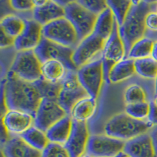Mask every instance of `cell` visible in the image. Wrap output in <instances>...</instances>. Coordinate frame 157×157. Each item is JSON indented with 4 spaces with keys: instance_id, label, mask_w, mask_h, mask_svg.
Here are the masks:
<instances>
[{
    "instance_id": "30bf717a",
    "label": "cell",
    "mask_w": 157,
    "mask_h": 157,
    "mask_svg": "<svg viewBox=\"0 0 157 157\" xmlns=\"http://www.w3.org/2000/svg\"><path fill=\"white\" fill-rule=\"evenodd\" d=\"M127 56L123 42L120 36L119 25L116 21L112 36L105 42L102 50L101 60L103 62L105 78L109 79V74L115 64L123 61Z\"/></svg>"
},
{
    "instance_id": "f546056e",
    "label": "cell",
    "mask_w": 157,
    "mask_h": 157,
    "mask_svg": "<svg viewBox=\"0 0 157 157\" xmlns=\"http://www.w3.org/2000/svg\"><path fill=\"white\" fill-rule=\"evenodd\" d=\"M35 83L37 86L42 98L57 101L61 89V82L59 83H52L42 78Z\"/></svg>"
},
{
    "instance_id": "484cf974",
    "label": "cell",
    "mask_w": 157,
    "mask_h": 157,
    "mask_svg": "<svg viewBox=\"0 0 157 157\" xmlns=\"http://www.w3.org/2000/svg\"><path fill=\"white\" fill-rule=\"evenodd\" d=\"M0 28L11 37L17 38L25 28V20L14 14L3 17L0 22Z\"/></svg>"
},
{
    "instance_id": "ab89813d",
    "label": "cell",
    "mask_w": 157,
    "mask_h": 157,
    "mask_svg": "<svg viewBox=\"0 0 157 157\" xmlns=\"http://www.w3.org/2000/svg\"><path fill=\"white\" fill-rule=\"evenodd\" d=\"M151 57L157 61V41L154 42L153 48H152V56Z\"/></svg>"
},
{
    "instance_id": "e0dca14e",
    "label": "cell",
    "mask_w": 157,
    "mask_h": 157,
    "mask_svg": "<svg viewBox=\"0 0 157 157\" xmlns=\"http://www.w3.org/2000/svg\"><path fill=\"white\" fill-rule=\"evenodd\" d=\"M35 117L30 113L20 110H7L2 118V124L8 133L22 135L33 127Z\"/></svg>"
},
{
    "instance_id": "ffe728a7",
    "label": "cell",
    "mask_w": 157,
    "mask_h": 157,
    "mask_svg": "<svg viewBox=\"0 0 157 157\" xmlns=\"http://www.w3.org/2000/svg\"><path fill=\"white\" fill-rule=\"evenodd\" d=\"M72 125L73 120L69 116H65L55 123L46 132L50 142L61 145H65L71 134Z\"/></svg>"
},
{
    "instance_id": "52a82bcc",
    "label": "cell",
    "mask_w": 157,
    "mask_h": 157,
    "mask_svg": "<svg viewBox=\"0 0 157 157\" xmlns=\"http://www.w3.org/2000/svg\"><path fill=\"white\" fill-rule=\"evenodd\" d=\"M87 96L89 94L78 81L76 71H67L61 82V89L57 98V102L61 108L68 115L70 114L75 104Z\"/></svg>"
},
{
    "instance_id": "ee69618b",
    "label": "cell",
    "mask_w": 157,
    "mask_h": 157,
    "mask_svg": "<svg viewBox=\"0 0 157 157\" xmlns=\"http://www.w3.org/2000/svg\"><path fill=\"white\" fill-rule=\"evenodd\" d=\"M1 157H6V155H5V154L3 153V152H1Z\"/></svg>"
},
{
    "instance_id": "8992f818",
    "label": "cell",
    "mask_w": 157,
    "mask_h": 157,
    "mask_svg": "<svg viewBox=\"0 0 157 157\" xmlns=\"http://www.w3.org/2000/svg\"><path fill=\"white\" fill-rule=\"evenodd\" d=\"M75 49L64 47L43 37L37 48L34 50L42 64L50 60H57L65 65L68 71H77L78 68L74 64L72 56Z\"/></svg>"
},
{
    "instance_id": "836d02e7",
    "label": "cell",
    "mask_w": 157,
    "mask_h": 157,
    "mask_svg": "<svg viewBox=\"0 0 157 157\" xmlns=\"http://www.w3.org/2000/svg\"><path fill=\"white\" fill-rule=\"evenodd\" d=\"M43 157H70L64 145L50 143L43 152Z\"/></svg>"
},
{
    "instance_id": "8d00e7d4",
    "label": "cell",
    "mask_w": 157,
    "mask_h": 157,
    "mask_svg": "<svg viewBox=\"0 0 157 157\" xmlns=\"http://www.w3.org/2000/svg\"><path fill=\"white\" fill-rule=\"evenodd\" d=\"M15 39L7 35L4 31L1 29V36H0V47L1 49L8 48L14 46Z\"/></svg>"
},
{
    "instance_id": "7402d4cb",
    "label": "cell",
    "mask_w": 157,
    "mask_h": 157,
    "mask_svg": "<svg viewBox=\"0 0 157 157\" xmlns=\"http://www.w3.org/2000/svg\"><path fill=\"white\" fill-rule=\"evenodd\" d=\"M136 73L134 60L130 58L123 59L112 68L109 74L108 82L118 83L127 80Z\"/></svg>"
},
{
    "instance_id": "f6af8a7d",
    "label": "cell",
    "mask_w": 157,
    "mask_h": 157,
    "mask_svg": "<svg viewBox=\"0 0 157 157\" xmlns=\"http://www.w3.org/2000/svg\"><path fill=\"white\" fill-rule=\"evenodd\" d=\"M154 102L156 104V105H157V95H156V97H155V101H154Z\"/></svg>"
},
{
    "instance_id": "6da1fadb",
    "label": "cell",
    "mask_w": 157,
    "mask_h": 157,
    "mask_svg": "<svg viewBox=\"0 0 157 157\" xmlns=\"http://www.w3.org/2000/svg\"><path fill=\"white\" fill-rule=\"evenodd\" d=\"M2 86V101L6 109L23 111L35 117L43 99L35 82L23 80L9 71Z\"/></svg>"
},
{
    "instance_id": "d4e9b609",
    "label": "cell",
    "mask_w": 157,
    "mask_h": 157,
    "mask_svg": "<svg viewBox=\"0 0 157 157\" xmlns=\"http://www.w3.org/2000/svg\"><path fill=\"white\" fill-rule=\"evenodd\" d=\"M21 137L29 145L41 152H43L50 143L47 133L35 126L29 129L26 132L21 135Z\"/></svg>"
},
{
    "instance_id": "9c48e42d",
    "label": "cell",
    "mask_w": 157,
    "mask_h": 157,
    "mask_svg": "<svg viewBox=\"0 0 157 157\" xmlns=\"http://www.w3.org/2000/svg\"><path fill=\"white\" fill-rule=\"evenodd\" d=\"M78 81L89 96L97 98L100 93L105 78L101 58L90 61L76 71Z\"/></svg>"
},
{
    "instance_id": "5bb4252c",
    "label": "cell",
    "mask_w": 157,
    "mask_h": 157,
    "mask_svg": "<svg viewBox=\"0 0 157 157\" xmlns=\"http://www.w3.org/2000/svg\"><path fill=\"white\" fill-rule=\"evenodd\" d=\"M43 26L34 19L25 20L23 32L15 39L14 48L17 51L35 50L43 39Z\"/></svg>"
},
{
    "instance_id": "7bdbcfd3",
    "label": "cell",
    "mask_w": 157,
    "mask_h": 157,
    "mask_svg": "<svg viewBox=\"0 0 157 157\" xmlns=\"http://www.w3.org/2000/svg\"><path fill=\"white\" fill-rule=\"evenodd\" d=\"M81 157H92V156H90V155H88V154L86 153V154H85V155H83L82 156H81Z\"/></svg>"
},
{
    "instance_id": "4dcf8cb0",
    "label": "cell",
    "mask_w": 157,
    "mask_h": 157,
    "mask_svg": "<svg viewBox=\"0 0 157 157\" xmlns=\"http://www.w3.org/2000/svg\"><path fill=\"white\" fill-rule=\"evenodd\" d=\"M126 113L134 119L138 120H145L148 119L150 112V104L148 102L126 105Z\"/></svg>"
},
{
    "instance_id": "4316f807",
    "label": "cell",
    "mask_w": 157,
    "mask_h": 157,
    "mask_svg": "<svg viewBox=\"0 0 157 157\" xmlns=\"http://www.w3.org/2000/svg\"><path fill=\"white\" fill-rule=\"evenodd\" d=\"M154 42L151 39L144 37L136 42L130 48L127 57L133 60L147 58L152 56Z\"/></svg>"
},
{
    "instance_id": "d590c367",
    "label": "cell",
    "mask_w": 157,
    "mask_h": 157,
    "mask_svg": "<svg viewBox=\"0 0 157 157\" xmlns=\"http://www.w3.org/2000/svg\"><path fill=\"white\" fill-rule=\"evenodd\" d=\"M145 25L149 30L157 32V13L156 11H151L147 14L145 18Z\"/></svg>"
},
{
    "instance_id": "b9f144b4",
    "label": "cell",
    "mask_w": 157,
    "mask_h": 157,
    "mask_svg": "<svg viewBox=\"0 0 157 157\" xmlns=\"http://www.w3.org/2000/svg\"><path fill=\"white\" fill-rule=\"evenodd\" d=\"M155 94L157 95V77L155 78Z\"/></svg>"
},
{
    "instance_id": "1f68e13d",
    "label": "cell",
    "mask_w": 157,
    "mask_h": 157,
    "mask_svg": "<svg viewBox=\"0 0 157 157\" xmlns=\"http://www.w3.org/2000/svg\"><path fill=\"white\" fill-rule=\"evenodd\" d=\"M125 101L127 105L146 102V94L142 87L137 84H133L125 91Z\"/></svg>"
},
{
    "instance_id": "60d3db41",
    "label": "cell",
    "mask_w": 157,
    "mask_h": 157,
    "mask_svg": "<svg viewBox=\"0 0 157 157\" xmlns=\"http://www.w3.org/2000/svg\"><path fill=\"white\" fill-rule=\"evenodd\" d=\"M115 157H130L127 153H125L124 152H121L120 153L118 154L117 155H116Z\"/></svg>"
},
{
    "instance_id": "7c38bea8",
    "label": "cell",
    "mask_w": 157,
    "mask_h": 157,
    "mask_svg": "<svg viewBox=\"0 0 157 157\" xmlns=\"http://www.w3.org/2000/svg\"><path fill=\"white\" fill-rule=\"evenodd\" d=\"M68 116L57 101L43 98L35 116L34 126L47 132L51 127Z\"/></svg>"
},
{
    "instance_id": "5b68a950",
    "label": "cell",
    "mask_w": 157,
    "mask_h": 157,
    "mask_svg": "<svg viewBox=\"0 0 157 157\" xmlns=\"http://www.w3.org/2000/svg\"><path fill=\"white\" fill-rule=\"evenodd\" d=\"M42 64L34 50L18 51L10 71L23 80L36 82L43 78Z\"/></svg>"
},
{
    "instance_id": "bcb514c9",
    "label": "cell",
    "mask_w": 157,
    "mask_h": 157,
    "mask_svg": "<svg viewBox=\"0 0 157 157\" xmlns=\"http://www.w3.org/2000/svg\"><path fill=\"white\" fill-rule=\"evenodd\" d=\"M156 13H157V6H156Z\"/></svg>"
},
{
    "instance_id": "f1b7e54d",
    "label": "cell",
    "mask_w": 157,
    "mask_h": 157,
    "mask_svg": "<svg viewBox=\"0 0 157 157\" xmlns=\"http://www.w3.org/2000/svg\"><path fill=\"white\" fill-rule=\"evenodd\" d=\"M136 73L140 76L148 79H154L157 77V61L152 57L138 59L134 61Z\"/></svg>"
},
{
    "instance_id": "d6a6232c",
    "label": "cell",
    "mask_w": 157,
    "mask_h": 157,
    "mask_svg": "<svg viewBox=\"0 0 157 157\" xmlns=\"http://www.w3.org/2000/svg\"><path fill=\"white\" fill-rule=\"evenodd\" d=\"M78 2L97 16L100 15L102 12L109 8L107 1L104 0H79Z\"/></svg>"
},
{
    "instance_id": "603a6c76",
    "label": "cell",
    "mask_w": 157,
    "mask_h": 157,
    "mask_svg": "<svg viewBox=\"0 0 157 157\" xmlns=\"http://www.w3.org/2000/svg\"><path fill=\"white\" fill-rule=\"evenodd\" d=\"M116 21L113 11L108 8L98 16L94 33L106 42L113 34Z\"/></svg>"
},
{
    "instance_id": "d6986e66",
    "label": "cell",
    "mask_w": 157,
    "mask_h": 157,
    "mask_svg": "<svg viewBox=\"0 0 157 157\" xmlns=\"http://www.w3.org/2000/svg\"><path fill=\"white\" fill-rule=\"evenodd\" d=\"M123 152L130 157H156L152 138L148 134L126 141Z\"/></svg>"
},
{
    "instance_id": "3957f363",
    "label": "cell",
    "mask_w": 157,
    "mask_h": 157,
    "mask_svg": "<svg viewBox=\"0 0 157 157\" xmlns=\"http://www.w3.org/2000/svg\"><path fill=\"white\" fill-rule=\"evenodd\" d=\"M153 125L148 120H138L126 113L115 115L105 126V134L122 141H128L146 134Z\"/></svg>"
},
{
    "instance_id": "277c9868",
    "label": "cell",
    "mask_w": 157,
    "mask_h": 157,
    "mask_svg": "<svg viewBox=\"0 0 157 157\" xmlns=\"http://www.w3.org/2000/svg\"><path fill=\"white\" fill-rule=\"evenodd\" d=\"M65 17L76 31L79 41L94 32L98 16L82 6L78 1H71L64 4Z\"/></svg>"
},
{
    "instance_id": "4fadbf2b",
    "label": "cell",
    "mask_w": 157,
    "mask_h": 157,
    "mask_svg": "<svg viewBox=\"0 0 157 157\" xmlns=\"http://www.w3.org/2000/svg\"><path fill=\"white\" fill-rule=\"evenodd\" d=\"M105 41L92 33L78 43L72 56L74 64L78 68L88 64L100 52H102Z\"/></svg>"
},
{
    "instance_id": "8fae6325",
    "label": "cell",
    "mask_w": 157,
    "mask_h": 157,
    "mask_svg": "<svg viewBox=\"0 0 157 157\" xmlns=\"http://www.w3.org/2000/svg\"><path fill=\"white\" fill-rule=\"evenodd\" d=\"M126 141L107 134L90 136L86 152L92 157H115L123 152Z\"/></svg>"
},
{
    "instance_id": "e575fe53",
    "label": "cell",
    "mask_w": 157,
    "mask_h": 157,
    "mask_svg": "<svg viewBox=\"0 0 157 157\" xmlns=\"http://www.w3.org/2000/svg\"><path fill=\"white\" fill-rule=\"evenodd\" d=\"M9 4L12 9L16 11H21V12L33 10L35 8L33 1H29V0H23V1L11 0L9 2Z\"/></svg>"
},
{
    "instance_id": "44dd1931",
    "label": "cell",
    "mask_w": 157,
    "mask_h": 157,
    "mask_svg": "<svg viewBox=\"0 0 157 157\" xmlns=\"http://www.w3.org/2000/svg\"><path fill=\"white\" fill-rule=\"evenodd\" d=\"M97 109L96 98L87 96L78 101L71 109L70 115L75 121L86 123L95 114Z\"/></svg>"
},
{
    "instance_id": "2e32d148",
    "label": "cell",
    "mask_w": 157,
    "mask_h": 157,
    "mask_svg": "<svg viewBox=\"0 0 157 157\" xmlns=\"http://www.w3.org/2000/svg\"><path fill=\"white\" fill-rule=\"evenodd\" d=\"M33 19L43 26L56 20L65 17L64 6L61 2L49 0L33 1Z\"/></svg>"
},
{
    "instance_id": "74e56055",
    "label": "cell",
    "mask_w": 157,
    "mask_h": 157,
    "mask_svg": "<svg viewBox=\"0 0 157 157\" xmlns=\"http://www.w3.org/2000/svg\"><path fill=\"white\" fill-rule=\"evenodd\" d=\"M150 112L148 117V121L153 126L157 127V105L154 101L150 102Z\"/></svg>"
},
{
    "instance_id": "83f0119b",
    "label": "cell",
    "mask_w": 157,
    "mask_h": 157,
    "mask_svg": "<svg viewBox=\"0 0 157 157\" xmlns=\"http://www.w3.org/2000/svg\"><path fill=\"white\" fill-rule=\"evenodd\" d=\"M107 3L108 6H109V8H110L111 10L113 11L115 19H116L119 27H120L125 21L127 15H128L131 7H132L134 1H129V0H118V1L108 0Z\"/></svg>"
},
{
    "instance_id": "ba28073f",
    "label": "cell",
    "mask_w": 157,
    "mask_h": 157,
    "mask_svg": "<svg viewBox=\"0 0 157 157\" xmlns=\"http://www.w3.org/2000/svg\"><path fill=\"white\" fill-rule=\"evenodd\" d=\"M43 36L54 43L71 48L79 42L76 31L66 17L43 26Z\"/></svg>"
},
{
    "instance_id": "f35d334b",
    "label": "cell",
    "mask_w": 157,
    "mask_h": 157,
    "mask_svg": "<svg viewBox=\"0 0 157 157\" xmlns=\"http://www.w3.org/2000/svg\"><path fill=\"white\" fill-rule=\"evenodd\" d=\"M150 136H151V138H152V145H153L154 150H155V156L157 157V127L152 129V131H151V134H150Z\"/></svg>"
},
{
    "instance_id": "ac0fdd59",
    "label": "cell",
    "mask_w": 157,
    "mask_h": 157,
    "mask_svg": "<svg viewBox=\"0 0 157 157\" xmlns=\"http://www.w3.org/2000/svg\"><path fill=\"white\" fill-rule=\"evenodd\" d=\"M2 151L6 157H43V152L29 145L21 136L10 138Z\"/></svg>"
},
{
    "instance_id": "cb8c5ba5",
    "label": "cell",
    "mask_w": 157,
    "mask_h": 157,
    "mask_svg": "<svg viewBox=\"0 0 157 157\" xmlns=\"http://www.w3.org/2000/svg\"><path fill=\"white\" fill-rule=\"evenodd\" d=\"M68 69L61 61L50 60L42 64V75L44 79L52 83L62 82Z\"/></svg>"
},
{
    "instance_id": "9a60e30c",
    "label": "cell",
    "mask_w": 157,
    "mask_h": 157,
    "mask_svg": "<svg viewBox=\"0 0 157 157\" xmlns=\"http://www.w3.org/2000/svg\"><path fill=\"white\" fill-rule=\"evenodd\" d=\"M90 135L86 123L73 120V125L69 138L64 147L70 157H81L87 149Z\"/></svg>"
},
{
    "instance_id": "7a4b0ae2",
    "label": "cell",
    "mask_w": 157,
    "mask_h": 157,
    "mask_svg": "<svg viewBox=\"0 0 157 157\" xmlns=\"http://www.w3.org/2000/svg\"><path fill=\"white\" fill-rule=\"evenodd\" d=\"M153 4L154 2L148 1H134L125 21L119 27L127 56L133 45L145 37L147 29L145 18L148 13L152 11Z\"/></svg>"
}]
</instances>
